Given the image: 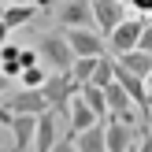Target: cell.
I'll list each match as a JSON object with an SVG mask.
<instances>
[{
  "label": "cell",
  "instance_id": "obj_1",
  "mask_svg": "<svg viewBox=\"0 0 152 152\" xmlns=\"http://www.w3.org/2000/svg\"><path fill=\"white\" fill-rule=\"evenodd\" d=\"M141 34H145V22H141V19H123L115 30H111L108 41H111V48L123 56V52H130V48L141 45Z\"/></svg>",
  "mask_w": 152,
  "mask_h": 152
},
{
  "label": "cell",
  "instance_id": "obj_2",
  "mask_svg": "<svg viewBox=\"0 0 152 152\" xmlns=\"http://www.w3.org/2000/svg\"><path fill=\"white\" fill-rule=\"evenodd\" d=\"M123 0H93V19L104 26V34H111V30L123 22Z\"/></svg>",
  "mask_w": 152,
  "mask_h": 152
},
{
  "label": "cell",
  "instance_id": "obj_3",
  "mask_svg": "<svg viewBox=\"0 0 152 152\" xmlns=\"http://www.w3.org/2000/svg\"><path fill=\"white\" fill-rule=\"evenodd\" d=\"M67 41H71L74 56H100V52H104V41H100V37H93V34H86V30H71Z\"/></svg>",
  "mask_w": 152,
  "mask_h": 152
},
{
  "label": "cell",
  "instance_id": "obj_4",
  "mask_svg": "<svg viewBox=\"0 0 152 152\" xmlns=\"http://www.w3.org/2000/svg\"><path fill=\"white\" fill-rule=\"evenodd\" d=\"M119 63L130 67V71L141 74V78H148V74H152V52H145V48H130V52H123V56H119Z\"/></svg>",
  "mask_w": 152,
  "mask_h": 152
},
{
  "label": "cell",
  "instance_id": "obj_5",
  "mask_svg": "<svg viewBox=\"0 0 152 152\" xmlns=\"http://www.w3.org/2000/svg\"><path fill=\"white\" fill-rule=\"evenodd\" d=\"M52 141H56L52 115H41V119H37V134H34V148L37 152H52Z\"/></svg>",
  "mask_w": 152,
  "mask_h": 152
},
{
  "label": "cell",
  "instance_id": "obj_6",
  "mask_svg": "<svg viewBox=\"0 0 152 152\" xmlns=\"http://www.w3.org/2000/svg\"><path fill=\"white\" fill-rule=\"evenodd\" d=\"M78 148H82V152H108L104 126H93V130H86V134H82V141H78Z\"/></svg>",
  "mask_w": 152,
  "mask_h": 152
},
{
  "label": "cell",
  "instance_id": "obj_7",
  "mask_svg": "<svg viewBox=\"0 0 152 152\" xmlns=\"http://www.w3.org/2000/svg\"><path fill=\"white\" fill-rule=\"evenodd\" d=\"M96 63H100V56H78V59H74V67H71L74 82H89V78H93V71H96Z\"/></svg>",
  "mask_w": 152,
  "mask_h": 152
},
{
  "label": "cell",
  "instance_id": "obj_8",
  "mask_svg": "<svg viewBox=\"0 0 152 152\" xmlns=\"http://www.w3.org/2000/svg\"><path fill=\"white\" fill-rule=\"evenodd\" d=\"M59 19H63V22H89V11H86V4H82V0H78V4L71 0V4H63Z\"/></svg>",
  "mask_w": 152,
  "mask_h": 152
},
{
  "label": "cell",
  "instance_id": "obj_9",
  "mask_svg": "<svg viewBox=\"0 0 152 152\" xmlns=\"http://www.w3.org/2000/svg\"><path fill=\"white\" fill-rule=\"evenodd\" d=\"M30 15H37V4H26V7H7V11H4V22H7V26H15V22H26Z\"/></svg>",
  "mask_w": 152,
  "mask_h": 152
},
{
  "label": "cell",
  "instance_id": "obj_10",
  "mask_svg": "<svg viewBox=\"0 0 152 152\" xmlns=\"http://www.w3.org/2000/svg\"><path fill=\"white\" fill-rule=\"evenodd\" d=\"M22 86H45V71H41V67H34V63H30L26 71H22Z\"/></svg>",
  "mask_w": 152,
  "mask_h": 152
},
{
  "label": "cell",
  "instance_id": "obj_11",
  "mask_svg": "<svg viewBox=\"0 0 152 152\" xmlns=\"http://www.w3.org/2000/svg\"><path fill=\"white\" fill-rule=\"evenodd\" d=\"M137 48L152 52V22H145V34H141V45H137Z\"/></svg>",
  "mask_w": 152,
  "mask_h": 152
},
{
  "label": "cell",
  "instance_id": "obj_12",
  "mask_svg": "<svg viewBox=\"0 0 152 152\" xmlns=\"http://www.w3.org/2000/svg\"><path fill=\"white\" fill-rule=\"evenodd\" d=\"M137 152H152V130L141 134V141H137Z\"/></svg>",
  "mask_w": 152,
  "mask_h": 152
},
{
  "label": "cell",
  "instance_id": "obj_13",
  "mask_svg": "<svg viewBox=\"0 0 152 152\" xmlns=\"http://www.w3.org/2000/svg\"><path fill=\"white\" fill-rule=\"evenodd\" d=\"M130 4H137L141 11H148V15H152V0H130Z\"/></svg>",
  "mask_w": 152,
  "mask_h": 152
},
{
  "label": "cell",
  "instance_id": "obj_14",
  "mask_svg": "<svg viewBox=\"0 0 152 152\" xmlns=\"http://www.w3.org/2000/svg\"><path fill=\"white\" fill-rule=\"evenodd\" d=\"M52 152H71V141H63V145H56Z\"/></svg>",
  "mask_w": 152,
  "mask_h": 152
},
{
  "label": "cell",
  "instance_id": "obj_15",
  "mask_svg": "<svg viewBox=\"0 0 152 152\" xmlns=\"http://www.w3.org/2000/svg\"><path fill=\"white\" fill-rule=\"evenodd\" d=\"M34 4H37V7H45V4H52V0H34Z\"/></svg>",
  "mask_w": 152,
  "mask_h": 152
},
{
  "label": "cell",
  "instance_id": "obj_16",
  "mask_svg": "<svg viewBox=\"0 0 152 152\" xmlns=\"http://www.w3.org/2000/svg\"><path fill=\"white\" fill-rule=\"evenodd\" d=\"M4 34H7V30H4V22H0V41H4Z\"/></svg>",
  "mask_w": 152,
  "mask_h": 152
},
{
  "label": "cell",
  "instance_id": "obj_17",
  "mask_svg": "<svg viewBox=\"0 0 152 152\" xmlns=\"http://www.w3.org/2000/svg\"><path fill=\"white\" fill-rule=\"evenodd\" d=\"M145 82H148V89H152V74H148V78H145Z\"/></svg>",
  "mask_w": 152,
  "mask_h": 152
}]
</instances>
